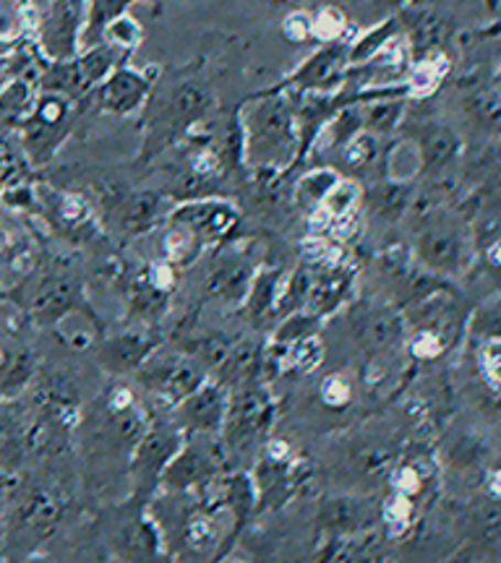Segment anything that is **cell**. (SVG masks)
Masks as SVG:
<instances>
[{
    "label": "cell",
    "mask_w": 501,
    "mask_h": 563,
    "mask_svg": "<svg viewBox=\"0 0 501 563\" xmlns=\"http://www.w3.org/2000/svg\"><path fill=\"white\" fill-rule=\"evenodd\" d=\"M63 496L58 490L47 488V485H37L21 493V498L13 506L9 530L13 534H30V538L40 540L47 538L55 527H58L63 517Z\"/></svg>",
    "instance_id": "3957f363"
},
{
    "label": "cell",
    "mask_w": 501,
    "mask_h": 563,
    "mask_svg": "<svg viewBox=\"0 0 501 563\" xmlns=\"http://www.w3.org/2000/svg\"><path fill=\"white\" fill-rule=\"evenodd\" d=\"M146 89H150V84H146L144 76L133 74V70H118L116 76L105 81L100 102L105 110L123 115V112L139 108V102L146 97Z\"/></svg>",
    "instance_id": "30bf717a"
},
{
    "label": "cell",
    "mask_w": 501,
    "mask_h": 563,
    "mask_svg": "<svg viewBox=\"0 0 501 563\" xmlns=\"http://www.w3.org/2000/svg\"><path fill=\"white\" fill-rule=\"evenodd\" d=\"M394 118H397V108H394V104H377V108L369 112V118H366V123H369L371 131H386L392 129Z\"/></svg>",
    "instance_id": "44dd1931"
},
{
    "label": "cell",
    "mask_w": 501,
    "mask_h": 563,
    "mask_svg": "<svg viewBox=\"0 0 501 563\" xmlns=\"http://www.w3.org/2000/svg\"><path fill=\"white\" fill-rule=\"evenodd\" d=\"M183 228L190 235H220L232 224V214L225 207H215V203H204V207H186L175 214Z\"/></svg>",
    "instance_id": "4fadbf2b"
},
{
    "label": "cell",
    "mask_w": 501,
    "mask_h": 563,
    "mask_svg": "<svg viewBox=\"0 0 501 563\" xmlns=\"http://www.w3.org/2000/svg\"><path fill=\"white\" fill-rule=\"evenodd\" d=\"M455 146H457V141H455V136H451L449 131H444V129H436V131H432L426 136V141H423V152H426V159L428 162H447L451 154H455Z\"/></svg>",
    "instance_id": "e0dca14e"
},
{
    "label": "cell",
    "mask_w": 501,
    "mask_h": 563,
    "mask_svg": "<svg viewBox=\"0 0 501 563\" xmlns=\"http://www.w3.org/2000/svg\"><path fill=\"white\" fill-rule=\"evenodd\" d=\"M6 336H9V334H6V329H3V323H0V342H3V340H6Z\"/></svg>",
    "instance_id": "cb8c5ba5"
},
{
    "label": "cell",
    "mask_w": 501,
    "mask_h": 563,
    "mask_svg": "<svg viewBox=\"0 0 501 563\" xmlns=\"http://www.w3.org/2000/svg\"><path fill=\"white\" fill-rule=\"evenodd\" d=\"M24 32V9L19 0H0V42H13Z\"/></svg>",
    "instance_id": "2e32d148"
},
{
    "label": "cell",
    "mask_w": 501,
    "mask_h": 563,
    "mask_svg": "<svg viewBox=\"0 0 501 563\" xmlns=\"http://www.w3.org/2000/svg\"><path fill=\"white\" fill-rule=\"evenodd\" d=\"M0 517H3V488H0Z\"/></svg>",
    "instance_id": "603a6c76"
},
{
    "label": "cell",
    "mask_w": 501,
    "mask_h": 563,
    "mask_svg": "<svg viewBox=\"0 0 501 563\" xmlns=\"http://www.w3.org/2000/svg\"><path fill=\"white\" fill-rule=\"evenodd\" d=\"M181 449V433L173 426H154L146 428L137 441V452H133V481L139 488H150L157 477L165 473L175 452Z\"/></svg>",
    "instance_id": "5b68a950"
},
{
    "label": "cell",
    "mask_w": 501,
    "mask_h": 563,
    "mask_svg": "<svg viewBox=\"0 0 501 563\" xmlns=\"http://www.w3.org/2000/svg\"><path fill=\"white\" fill-rule=\"evenodd\" d=\"M79 287L66 277H47L30 292V313L45 327H55L68 313L79 311Z\"/></svg>",
    "instance_id": "ba28073f"
},
{
    "label": "cell",
    "mask_w": 501,
    "mask_h": 563,
    "mask_svg": "<svg viewBox=\"0 0 501 563\" xmlns=\"http://www.w3.org/2000/svg\"><path fill=\"white\" fill-rule=\"evenodd\" d=\"M272 420V405L259 389H249L241 397L228 402V412H225L222 428H228V435L232 443H251L257 435L266 431Z\"/></svg>",
    "instance_id": "52a82bcc"
},
{
    "label": "cell",
    "mask_w": 501,
    "mask_h": 563,
    "mask_svg": "<svg viewBox=\"0 0 501 563\" xmlns=\"http://www.w3.org/2000/svg\"><path fill=\"white\" fill-rule=\"evenodd\" d=\"M139 382L144 384L146 391L160 397L162 402L178 405L186 394H190L204 382V368L194 357H146L141 368Z\"/></svg>",
    "instance_id": "6da1fadb"
},
{
    "label": "cell",
    "mask_w": 501,
    "mask_h": 563,
    "mask_svg": "<svg viewBox=\"0 0 501 563\" xmlns=\"http://www.w3.org/2000/svg\"><path fill=\"white\" fill-rule=\"evenodd\" d=\"M329 519L331 527H337V530H358V527L369 522V509L363 504H352L348 498V501L331 506Z\"/></svg>",
    "instance_id": "9a60e30c"
},
{
    "label": "cell",
    "mask_w": 501,
    "mask_h": 563,
    "mask_svg": "<svg viewBox=\"0 0 501 563\" xmlns=\"http://www.w3.org/2000/svg\"><path fill=\"white\" fill-rule=\"evenodd\" d=\"M154 214H157V201H154V196H139V199L131 203L129 214H126V224H129L133 232H141L144 228H150Z\"/></svg>",
    "instance_id": "ac0fdd59"
},
{
    "label": "cell",
    "mask_w": 501,
    "mask_h": 563,
    "mask_svg": "<svg viewBox=\"0 0 501 563\" xmlns=\"http://www.w3.org/2000/svg\"><path fill=\"white\" fill-rule=\"evenodd\" d=\"M222 449L215 441V435L199 433L194 435V441L188 446H183L175 452L171 464L165 467V473L160 475V481L167 488H190V485L209 483V477H215L222 467Z\"/></svg>",
    "instance_id": "7a4b0ae2"
},
{
    "label": "cell",
    "mask_w": 501,
    "mask_h": 563,
    "mask_svg": "<svg viewBox=\"0 0 501 563\" xmlns=\"http://www.w3.org/2000/svg\"><path fill=\"white\" fill-rule=\"evenodd\" d=\"M358 199V191L352 186H340L335 188V191L327 194V201H329V211L331 214H345V211L352 209V203Z\"/></svg>",
    "instance_id": "ffe728a7"
},
{
    "label": "cell",
    "mask_w": 501,
    "mask_h": 563,
    "mask_svg": "<svg viewBox=\"0 0 501 563\" xmlns=\"http://www.w3.org/2000/svg\"><path fill=\"white\" fill-rule=\"evenodd\" d=\"M112 60H116V55L112 51H95L89 53L87 58L81 60V81H100L105 74L112 68Z\"/></svg>",
    "instance_id": "d6986e66"
},
{
    "label": "cell",
    "mask_w": 501,
    "mask_h": 563,
    "mask_svg": "<svg viewBox=\"0 0 501 563\" xmlns=\"http://www.w3.org/2000/svg\"><path fill=\"white\" fill-rule=\"evenodd\" d=\"M24 454V420L11 399H0V473H11Z\"/></svg>",
    "instance_id": "7c38bea8"
},
{
    "label": "cell",
    "mask_w": 501,
    "mask_h": 563,
    "mask_svg": "<svg viewBox=\"0 0 501 563\" xmlns=\"http://www.w3.org/2000/svg\"><path fill=\"white\" fill-rule=\"evenodd\" d=\"M84 26V0H55L51 13L42 21L40 45L55 60L76 53V40Z\"/></svg>",
    "instance_id": "8992f818"
},
{
    "label": "cell",
    "mask_w": 501,
    "mask_h": 563,
    "mask_svg": "<svg viewBox=\"0 0 501 563\" xmlns=\"http://www.w3.org/2000/svg\"><path fill=\"white\" fill-rule=\"evenodd\" d=\"M287 34L295 40H303L306 34H312V21L303 13H295V16H287Z\"/></svg>",
    "instance_id": "7402d4cb"
},
{
    "label": "cell",
    "mask_w": 501,
    "mask_h": 563,
    "mask_svg": "<svg viewBox=\"0 0 501 563\" xmlns=\"http://www.w3.org/2000/svg\"><path fill=\"white\" fill-rule=\"evenodd\" d=\"M418 253L432 269L455 272L462 264V241L451 228H432L418 238Z\"/></svg>",
    "instance_id": "9c48e42d"
},
{
    "label": "cell",
    "mask_w": 501,
    "mask_h": 563,
    "mask_svg": "<svg viewBox=\"0 0 501 563\" xmlns=\"http://www.w3.org/2000/svg\"><path fill=\"white\" fill-rule=\"evenodd\" d=\"M102 30H105V37H108L112 45H118V47L139 45L141 34H144V30H141L137 21H133L131 16H126V13H118V16L108 21Z\"/></svg>",
    "instance_id": "5bb4252c"
},
{
    "label": "cell",
    "mask_w": 501,
    "mask_h": 563,
    "mask_svg": "<svg viewBox=\"0 0 501 563\" xmlns=\"http://www.w3.org/2000/svg\"><path fill=\"white\" fill-rule=\"evenodd\" d=\"M228 394L217 384H199L194 391L186 394L178 405H175V415H178V426L186 428L188 433L199 435L209 433L217 435L222 431L225 412H228Z\"/></svg>",
    "instance_id": "277c9868"
},
{
    "label": "cell",
    "mask_w": 501,
    "mask_h": 563,
    "mask_svg": "<svg viewBox=\"0 0 501 563\" xmlns=\"http://www.w3.org/2000/svg\"><path fill=\"white\" fill-rule=\"evenodd\" d=\"M152 350H154V340L150 334H123L105 344L102 363L116 373L133 371L146 363V357L152 355Z\"/></svg>",
    "instance_id": "8fae6325"
}]
</instances>
